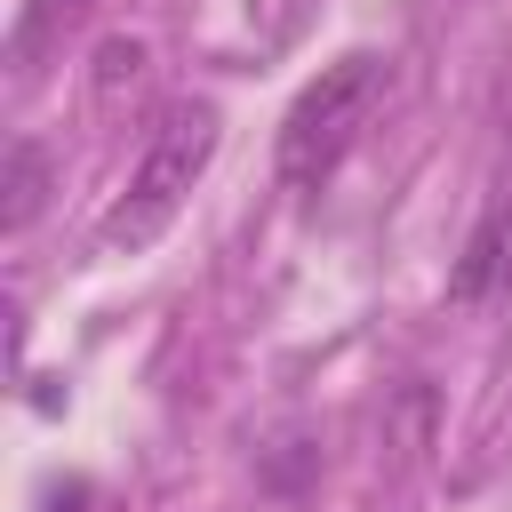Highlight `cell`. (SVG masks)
Here are the masks:
<instances>
[{
  "label": "cell",
  "mask_w": 512,
  "mask_h": 512,
  "mask_svg": "<svg viewBox=\"0 0 512 512\" xmlns=\"http://www.w3.org/2000/svg\"><path fill=\"white\" fill-rule=\"evenodd\" d=\"M144 72H152V48H144V40H128V32L104 40V48H96V72H88V104H96V112H120V104L144 88Z\"/></svg>",
  "instance_id": "obj_6"
},
{
  "label": "cell",
  "mask_w": 512,
  "mask_h": 512,
  "mask_svg": "<svg viewBox=\"0 0 512 512\" xmlns=\"http://www.w3.org/2000/svg\"><path fill=\"white\" fill-rule=\"evenodd\" d=\"M384 88H392V64L368 56V48L320 64V80H312V88L288 104V120H280V184H288V192H320V184L336 176V160L352 152V136L376 120Z\"/></svg>",
  "instance_id": "obj_2"
},
{
  "label": "cell",
  "mask_w": 512,
  "mask_h": 512,
  "mask_svg": "<svg viewBox=\"0 0 512 512\" xmlns=\"http://www.w3.org/2000/svg\"><path fill=\"white\" fill-rule=\"evenodd\" d=\"M48 184H56V160L40 136H16L8 144V168H0V232H24L40 208H48Z\"/></svg>",
  "instance_id": "obj_4"
},
{
  "label": "cell",
  "mask_w": 512,
  "mask_h": 512,
  "mask_svg": "<svg viewBox=\"0 0 512 512\" xmlns=\"http://www.w3.org/2000/svg\"><path fill=\"white\" fill-rule=\"evenodd\" d=\"M504 280H512V208H488L480 224H472V240H464V256L448 264V304H488V296H504Z\"/></svg>",
  "instance_id": "obj_3"
},
{
  "label": "cell",
  "mask_w": 512,
  "mask_h": 512,
  "mask_svg": "<svg viewBox=\"0 0 512 512\" xmlns=\"http://www.w3.org/2000/svg\"><path fill=\"white\" fill-rule=\"evenodd\" d=\"M208 160H216V104H168L144 128V152L128 168V192L104 216V248H128V256L152 248L176 224V208L192 200V184L208 176Z\"/></svg>",
  "instance_id": "obj_1"
},
{
  "label": "cell",
  "mask_w": 512,
  "mask_h": 512,
  "mask_svg": "<svg viewBox=\"0 0 512 512\" xmlns=\"http://www.w3.org/2000/svg\"><path fill=\"white\" fill-rule=\"evenodd\" d=\"M504 152H512V104H504Z\"/></svg>",
  "instance_id": "obj_7"
},
{
  "label": "cell",
  "mask_w": 512,
  "mask_h": 512,
  "mask_svg": "<svg viewBox=\"0 0 512 512\" xmlns=\"http://www.w3.org/2000/svg\"><path fill=\"white\" fill-rule=\"evenodd\" d=\"M88 8H96V0H24V8H16V32H8V64H16V72H40V56H48Z\"/></svg>",
  "instance_id": "obj_5"
}]
</instances>
